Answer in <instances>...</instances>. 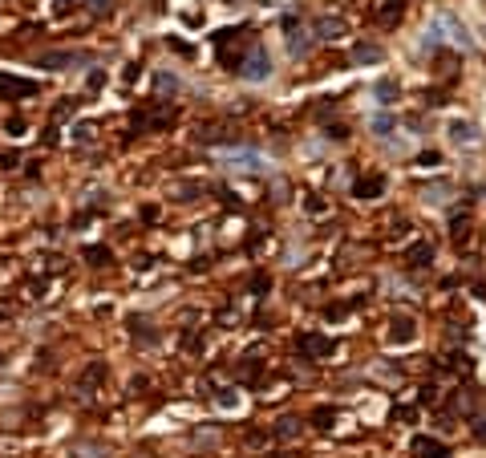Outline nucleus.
Listing matches in <instances>:
<instances>
[{
    "mask_svg": "<svg viewBox=\"0 0 486 458\" xmlns=\"http://www.w3.org/2000/svg\"><path fill=\"white\" fill-rule=\"evenodd\" d=\"M211 45H215L219 65H227V69H235V73H239V57H235V49H243V53L255 49L248 28H223V33H215V37H211Z\"/></svg>",
    "mask_w": 486,
    "mask_h": 458,
    "instance_id": "1",
    "label": "nucleus"
},
{
    "mask_svg": "<svg viewBox=\"0 0 486 458\" xmlns=\"http://www.w3.org/2000/svg\"><path fill=\"white\" fill-rule=\"evenodd\" d=\"M146 122V130H166V126H175L179 122V106H170V101H159L154 110H138L134 114V126Z\"/></svg>",
    "mask_w": 486,
    "mask_h": 458,
    "instance_id": "2",
    "label": "nucleus"
},
{
    "mask_svg": "<svg viewBox=\"0 0 486 458\" xmlns=\"http://www.w3.org/2000/svg\"><path fill=\"white\" fill-rule=\"evenodd\" d=\"M0 94L4 97H37L41 85L33 77H13V73H0Z\"/></svg>",
    "mask_w": 486,
    "mask_h": 458,
    "instance_id": "3",
    "label": "nucleus"
},
{
    "mask_svg": "<svg viewBox=\"0 0 486 458\" xmlns=\"http://www.w3.org/2000/svg\"><path fill=\"white\" fill-rule=\"evenodd\" d=\"M410 458H450V446L438 442V438H430V434H417L410 442Z\"/></svg>",
    "mask_w": 486,
    "mask_h": 458,
    "instance_id": "4",
    "label": "nucleus"
},
{
    "mask_svg": "<svg viewBox=\"0 0 486 458\" xmlns=\"http://www.w3.org/2000/svg\"><path fill=\"white\" fill-rule=\"evenodd\" d=\"M296 349H300L304 357H312V361H321V357H328V353H332L337 345H332V341L324 337V333H304V337L296 341Z\"/></svg>",
    "mask_w": 486,
    "mask_h": 458,
    "instance_id": "5",
    "label": "nucleus"
},
{
    "mask_svg": "<svg viewBox=\"0 0 486 458\" xmlns=\"http://www.w3.org/2000/svg\"><path fill=\"white\" fill-rule=\"evenodd\" d=\"M401 17H405V0H381V4L373 8V21L381 24V28H394Z\"/></svg>",
    "mask_w": 486,
    "mask_h": 458,
    "instance_id": "6",
    "label": "nucleus"
},
{
    "mask_svg": "<svg viewBox=\"0 0 486 458\" xmlns=\"http://www.w3.org/2000/svg\"><path fill=\"white\" fill-rule=\"evenodd\" d=\"M353 195L365 199V203H369V199H381V195H385V174H361V179L353 183Z\"/></svg>",
    "mask_w": 486,
    "mask_h": 458,
    "instance_id": "7",
    "label": "nucleus"
},
{
    "mask_svg": "<svg viewBox=\"0 0 486 458\" xmlns=\"http://www.w3.org/2000/svg\"><path fill=\"white\" fill-rule=\"evenodd\" d=\"M268 69H272V65H268V53H264L259 45H255V49H252V57H248V61L239 65V73H243L248 81H264V77H268Z\"/></svg>",
    "mask_w": 486,
    "mask_h": 458,
    "instance_id": "8",
    "label": "nucleus"
},
{
    "mask_svg": "<svg viewBox=\"0 0 486 458\" xmlns=\"http://www.w3.org/2000/svg\"><path fill=\"white\" fill-rule=\"evenodd\" d=\"M414 337H417L414 316H394V320H389V341H394V345H410Z\"/></svg>",
    "mask_w": 486,
    "mask_h": 458,
    "instance_id": "9",
    "label": "nucleus"
},
{
    "mask_svg": "<svg viewBox=\"0 0 486 458\" xmlns=\"http://www.w3.org/2000/svg\"><path fill=\"white\" fill-rule=\"evenodd\" d=\"M97 382H106V361H93L90 369H86V377L77 382V393L90 402V398H93V386H97Z\"/></svg>",
    "mask_w": 486,
    "mask_h": 458,
    "instance_id": "10",
    "label": "nucleus"
},
{
    "mask_svg": "<svg viewBox=\"0 0 486 458\" xmlns=\"http://www.w3.org/2000/svg\"><path fill=\"white\" fill-rule=\"evenodd\" d=\"M300 430H304L300 418H280L276 426H272V438L276 442H292V438H300Z\"/></svg>",
    "mask_w": 486,
    "mask_h": 458,
    "instance_id": "11",
    "label": "nucleus"
},
{
    "mask_svg": "<svg viewBox=\"0 0 486 458\" xmlns=\"http://www.w3.org/2000/svg\"><path fill=\"white\" fill-rule=\"evenodd\" d=\"M337 418H341L337 406H316V410L308 414V422H312L316 430H332V426H337Z\"/></svg>",
    "mask_w": 486,
    "mask_h": 458,
    "instance_id": "12",
    "label": "nucleus"
},
{
    "mask_svg": "<svg viewBox=\"0 0 486 458\" xmlns=\"http://www.w3.org/2000/svg\"><path fill=\"white\" fill-rule=\"evenodd\" d=\"M316 33L324 41H337V37H345V21L341 17H324V21H316Z\"/></svg>",
    "mask_w": 486,
    "mask_h": 458,
    "instance_id": "13",
    "label": "nucleus"
},
{
    "mask_svg": "<svg viewBox=\"0 0 486 458\" xmlns=\"http://www.w3.org/2000/svg\"><path fill=\"white\" fill-rule=\"evenodd\" d=\"M373 97H377L381 106H394V101H397V81H394V77H381V81L373 85Z\"/></svg>",
    "mask_w": 486,
    "mask_h": 458,
    "instance_id": "14",
    "label": "nucleus"
},
{
    "mask_svg": "<svg viewBox=\"0 0 486 458\" xmlns=\"http://www.w3.org/2000/svg\"><path fill=\"white\" fill-rule=\"evenodd\" d=\"M385 53H381V45H369V41H361V45L353 49V61H361V65H373V61H381Z\"/></svg>",
    "mask_w": 486,
    "mask_h": 458,
    "instance_id": "15",
    "label": "nucleus"
},
{
    "mask_svg": "<svg viewBox=\"0 0 486 458\" xmlns=\"http://www.w3.org/2000/svg\"><path fill=\"white\" fill-rule=\"evenodd\" d=\"M405 260H410L414 268H426L430 260H434V247H430V243H414V247L405 252Z\"/></svg>",
    "mask_w": 486,
    "mask_h": 458,
    "instance_id": "16",
    "label": "nucleus"
},
{
    "mask_svg": "<svg viewBox=\"0 0 486 458\" xmlns=\"http://www.w3.org/2000/svg\"><path fill=\"white\" fill-rule=\"evenodd\" d=\"M77 61H81L77 53H49V57H41V65H53V69L57 65H77Z\"/></svg>",
    "mask_w": 486,
    "mask_h": 458,
    "instance_id": "17",
    "label": "nucleus"
},
{
    "mask_svg": "<svg viewBox=\"0 0 486 458\" xmlns=\"http://www.w3.org/2000/svg\"><path fill=\"white\" fill-rule=\"evenodd\" d=\"M86 260H90L93 268H106L110 264V247H86Z\"/></svg>",
    "mask_w": 486,
    "mask_h": 458,
    "instance_id": "18",
    "label": "nucleus"
},
{
    "mask_svg": "<svg viewBox=\"0 0 486 458\" xmlns=\"http://www.w3.org/2000/svg\"><path fill=\"white\" fill-rule=\"evenodd\" d=\"M450 134H454V142H474V126H466V122H454Z\"/></svg>",
    "mask_w": 486,
    "mask_h": 458,
    "instance_id": "19",
    "label": "nucleus"
},
{
    "mask_svg": "<svg viewBox=\"0 0 486 458\" xmlns=\"http://www.w3.org/2000/svg\"><path fill=\"white\" fill-rule=\"evenodd\" d=\"M86 4H90V13H93V17H106V13L114 8V0H86Z\"/></svg>",
    "mask_w": 486,
    "mask_h": 458,
    "instance_id": "20",
    "label": "nucleus"
},
{
    "mask_svg": "<svg viewBox=\"0 0 486 458\" xmlns=\"http://www.w3.org/2000/svg\"><path fill=\"white\" fill-rule=\"evenodd\" d=\"M17 163H21V154H17V150H0V167H4V170H13Z\"/></svg>",
    "mask_w": 486,
    "mask_h": 458,
    "instance_id": "21",
    "label": "nucleus"
},
{
    "mask_svg": "<svg viewBox=\"0 0 486 458\" xmlns=\"http://www.w3.org/2000/svg\"><path fill=\"white\" fill-rule=\"evenodd\" d=\"M203 191V187H195V183H183V187H175V195H183V203H191L195 195Z\"/></svg>",
    "mask_w": 486,
    "mask_h": 458,
    "instance_id": "22",
    "label": "nucleus"
},
{
    "mask_svg": "<svg viewBox=\"0 0 486 458\" xmlns=\"http://www.w3.org/2000/svg\"><path fill=\"white\" fill-rule=\"evenodd\" d=\"M470 426H474V438H478V442L486 446V414H478V418H474Z\"/></svg>",
    "mask_w": 486,
    "mask_h": 458,
    "instance_id": "23",
    "label": "nucleus"
},
{
    "mask_svg": "<svg viewBox=\"0 0 486 458\" xmlns=\"http://www.w3.org/2000/svg\"><path fill=\"white\" fill-rule=\"evenodd\" d=\"M373 130H377V134H389V130H394V118H389V114H381V118H373Z\"/></svg>",
    "mask_w": 486,
    "mask_h": 458,
    "instance_id": "24",
    "label": "nucleus"
},
{
    "mask_svg": "<svg viewBox=\"0 0 486 458\" xmlns=\"http://www.w3.org/2000/svg\"><path fill=\"white\" fill-rule=\"evenodd\" d=\"M438 150H426V154H417V167H438Z\"/></svg>",
    "mask_w": 486,
    "mask_h": 458,
    "instance_id": "25",
    "label": "nucleus"
},
{
    "mask_svg": "<svg viewBox=\"0 0 486 458\" xmlns=\"http://www.w3.org/2000/svg\"><path fill=\"white\" fill-rule=\"evenodd\" d=\"M154 85H159V90H175V77H170V73H159Z\"/></svg>",
    "mask_w": 486,
    "mask_h": 458,
    "instance_id": "26",
    "label": "nucleus"
},
{
    "mask_svg": "<svg viewBox=\"0 0 486 458\" xmlns=\"http://www.w3.org/2000/svg\"><path fill=\"white\" fill-rule=\"evenodd\" d=\"M248 442H252V446H264V442H268V434H264V430H248Z\"/></svg>",
    "mask_w": 486,
    "mask_h": 458,
    "instance_id": "27",
    "label": "nucleus"
},
{
    "mask_svg": "<svg viewBox=\"0 0 486 458\" xmlns=\"http://www.w3.org/2000/svg\"><path fill=\"white\" fill-rule=\"evenodd\" d=\"M102 81H106V73L93 69V73H90V90H102Z\"/></svg>",
    "mask_w": 486,
    "mask_h": 458,
    "instance_id": "28",
    "label": "nucleus"
},
{
    "mask_svg": "<svg viewBox=\"0 0 486 458\" xmlns=\"http://www.w3.org/2000/svg\"><path fill=\"white\" fill-rule=\"evenodd\" d=\"M304 207H308L312 215H321V211H324V203H321V199H304Z\"/></svg>",
    "mask_w": 486,
    "mask_h": 458,
    "instance_id": "29",
    "label": "nucleus"
},
{
    "mask_svg": "<svg viewBox=\"0 0 486 458\" xmlns=\"http://www.w3.org/2000/svg\"><path fill=\"white\" fill-rule=\"evenodd\" d=\"M348 313V304H332V309H328V320H337V316H345Z\"/></svg>",
    "mask_w": 486,
    "mask_h": 458,
    "instance_id": "30",
    "label": "nucleus"
}]
</instances>
